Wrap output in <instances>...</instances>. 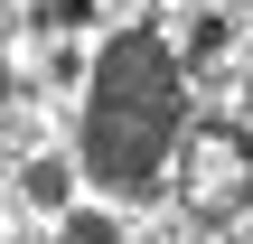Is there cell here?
<instances>
[{
  "mask_svg": "<svg viewBox=\"0 0 253 244\" xmlns=\"http://www.w3.org/2000/svg\"><path fill=\"white\" fill-rule=\"evenodd\" d=\"M169 122H178V94H169V66H160V47L150 38H122L113 56H103V85H94V169L103 179H141L150 160H160V141H169Z\"/></svg>",
  "mask_w": 253,
  "mask_h": 244,
  "instance_id": "cell-1",
  "label": "cell"
},
{
  "mask_svg": "<svg viewBox=\"0 0 253 244\" xmlns=\"http://www.w3.org/2000/svg\"><path fill=\"white\" fill-rule=\"evenodd\" d=\"M75 244H113V226H75Z\"/></svg>",
  "mask_w": 253,
  "mask_h": 244,
  "instance_id": "cell-3",
  "label": "cell"
},
{
  "mask_svg": "<svg viewBox=\"0 0 253 244\" xmlns=\"http://www.w3.org/2000/svg\"><path fill=\"white\" fill-rule=\"evenodd\" d=\"M188 197H197L207 216H225V207H244V197H253V150L225 132V122L188 141Z\"/></svg>",
  "mask_w": 253,
  "mask_h": 244,
  "instance_id": "cell-2",
  "label": "cell"
}]
</instances>
